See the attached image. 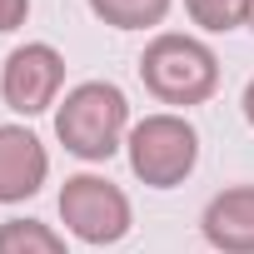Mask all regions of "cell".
<instances>
[{"mask_svg": "<svg viewBox=\"0 0 254 254\" xmlns=\"http://www.w3.org/2000/svg\"><path fill=\"white\" fill-rule=\"evenodd\" d=\"M125 125H130V100L110 80L75 85L65 95V105L55 110V135L80 160H110L125 140Z\"/></svg>", "mask_w": 254, "mask_h": 254, "instance_id": "6da1fadb", "label": "cell"}, {"mask_svg": "<svg viewBox=\"0 0 254 254\" xmlns=\"http://www.w3.org/2000/svg\"><path fill=\"white\" fill-rule=\"evenodd\" d=\"M140 80L160 105H204L219 85V60L194 35H155L140 55Z\"/></svg>", "mask_w": 254, "mask_h": 254, "instance_id": "7a4b0ae2", "label": "cell"}, {"mask_svg": "<svg viewBox=\"0 0 254 254\" xmlns=\"http://www.w3.org/2000/svg\"><path fill=\"white\" fill-rule=\"evenodd\" d=\"M125 145H130L135 180H145L150 190H175L199 165V135H194V125L180 120V115H145L130 130Z\"/></svg>", "mask_w": 254, "mask_h": 254, "instance_id": "3957f363", "label": "cell"}, {"mask_svg": "<svg viewBox=\"0 0 254 254\" xmlns=\"http://www.w3.org/2000/svg\"><path fill=\"white\" fill-rule=\"evenodd\" d=\"M60 219L85 244H115L130 234V199L100 175H70L60 190Z\"/></svg>", "mask_w": 254, "mask_h": 254, "instance_id": "277c9868", "label": "cell"}, {"mask_svg": "<svg viewBox=\"0 0 254 254\" xmlns=\"http://www.w3.org/2000/svg\"><path fill=\"white\" fill-rule=\"evenodd\" d=\"M60 85H65V60H60V50L45 45V40H30V45L10 50L5 70H0V95H5V105H10L15 115H40V110H50L55 95H60Z\"/></svg>", "mask_w": 254, "mask_h": 254, "instance_id": "5b68a950", "label": "cell"}, {"mask_svg": "<svg viewBox=\"0 0 254 254\" xmlns=\"http://www.w3.org/2000/svg\"><path fill=\"white\" fill-rule=\"evenodd\" d=\"M45 175H50L45 145L25 125H0V204H20V199L40 194Z\"/></svg>", "mask_w": 254, "mask_h": 254, "instance_id": "8992f818", "label": "cell"}, {"mask_svg": "<svg viewBox=\"0 0 254 254\" xmlns=\"http://www.w3.org/2000/svg\"><path fill=\"white\" fill-rule=\"evenodd\" d=\"M199 234H204L219 254H254V185L219 190V194L204 204Z\"/></svg>", "mask_w": 254, "mask_h": 254, "instance_id": "52a82bcc", "label": "cell"}, {"mask_svg": "<svg viewBox=\"0 0 254 254\" xmlns=\"http://www.w3.org/2000/svg\"><path fill=\"white\" fill-rule=\"evenodd\" d=\"M0 254H70V249L40 219H5L0 224Z\"/></svg>", "mask_w": 254, "mask_h": 254, "instance_id": "ba28073f", "label": "cell"}, {"mask_svg": "<svg viewBox=\"0 0 254 254\" xmlns=\"http://www.w3.org/2000/svg\"><path fill=\"white\" fill-rule=\"evenodd\" d=\"M90 10L115 30H150L170 15V0H90Z\"/></svg>", "mask_w": 254, "mask_h": 254, "instance_id": "9c48e42d", "label": "cell"}, {"mask_svg": "<svg viewBox=\"0 0 254 254\" xmlns=\"http://www.w3.org/2000/svg\"><path fill=\"white\" fill-rule=\"evenodd\" d=\"M185 10H190L194 25L224 35V30H239V25L254 20V0H185Z\"/></svg>", "mask_w": 254, "mask_h": 254, "instance_id": "30bf717a", "label": "cell"}, {"mask_svg": "<svg viewBox=\"0 0 254 254\" xmlns=\"http://www.w3.org/2000/svg\"><path fill=\"white\" fill-rule=\"evenodd\" d=\"M30 15V0H0V35L5 30H20Z\"/></svg>", "mask_w": 254, "mask_h": 254, "instance_id": "8fae6325", "label": "cell"}, {"mask_svg": "<svg viewBox=\"0 0 254 254\" xmlns=\"http://www.w3.org/2000/svg\"><path fill=\"white\" fill-rule=\"evenodd\" d=\"M244 120H249V125H254V80H249V85H244Z\"/></svg>", "mask_w": 254, "mask_h": 254, "instance_id": "7c38bea8", "label": "cell"}, {"mask_svg": "<svg viewBox=\"0 0 254 254\" xmlns=\"http://www.w3.org/2000/svg\"><path fill=\"white\" fill-rule=\"evenodd\" d=\"M249 25H254V20H249Z\"/></svg>", "mask_w": 254, "mask_h": 254, "instance_id": "4fadbf2b", "label": "cell"}]
</instances>
